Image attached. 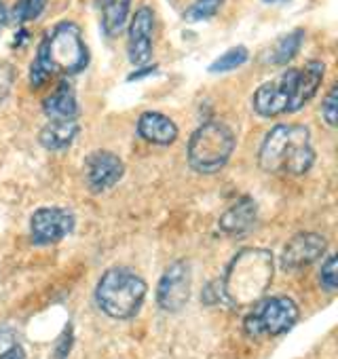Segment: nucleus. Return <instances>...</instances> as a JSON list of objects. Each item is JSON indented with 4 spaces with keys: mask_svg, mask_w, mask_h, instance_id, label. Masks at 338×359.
Wrapping results in <instances>:
<instances>
[{
    "mask_svg": "<svg viewBox=\"0 0 338 359\" xmlns=\"http://www.w3.org/2000/svg\"><path fill=\"white\" fill-rule=\"evenodd\" d=\"M89 66V49L83 41L81 28L74 22H60L43 36L36 57L30 66V87H45L51 76H72Z\"/></svg>",
    "mask_w": 338,
    "mask_h": 359,
    "instance_id": "obj_1",
    "label": "nucleus"
},
{
    "mask_svg": "<svg viewBox=\"0 0 338 359\" xmlns=\"http://www.w3.org/2000/svg\"><path fill=\"white\" fill-rule=\"evenodd\" d=\"M273 273L275 262L269 250L245 248L231 260L224 277L218 281L220 294L233 306H252L271 287Z\"/></svg>",
    "mask_w": 338,
    "mask_h": 359,
    "instance_id": "obj_2",
    "label": "nucleus"
},
{
    "mask_svg": "<svg viewBox=\"0 0 338 359\" xmlns=\"http://www.w3.org/2000/svg\"><path fill=\"white\" fill-rule=\"evenodd\" d=\"M315 163L311 131L302 123H279L262 140L258 165L266 173L304 175Z\"/></svg>",
    "mask_w": 338,
    "mask_h": 359,
    "instance_id": "obj_3",
    "label": "nucleus"
},
{
    "mask_svg": "<svg viewBox=\"0 0 338 359\" xmlns=\"http://www.w3.org/2000/svg\"><path fill=\"white\" fill-rule=\"evenodd\" d=\"M146 294L148 285L135 271L127 266H112L95 285V304L110 319L127 321L142 311Z\"/></svg>",
    "mask_w": 338,
    "mask_h": 359,
    "instance_id": "obj_4",
    "label": "nucleus"
},
{
    "mask_svg": "<svg viewBox=\"0 0 338 359\" xmlns=\"http://www.w3.org/2000/svg\"><path fill=\"white\" fill-rule=\"evenodd\" d=\"M237 146L235 133L229 125L220 121H210L197 127L189 140L187 156L193 171L201 175L218 173L227 167Z\"/></svg>",
    "mask_w": 338,
    "mask_h": 359,
    "instance_id": "obj_5",
    "label": "nucleus"
},
{
    "mask_svg": "<svg viewBox=\"0 0 338 359\" xmlns=\"http://www.w3.org/2000/svg\"><path fill=\"white\" fill-rule=\"evenodd\" d=\"M300 317L298 304L290 296H273L258 300L254 309L243 319V332L250 338L283 336L288 334Z\"/></svg>",
    "mask_w": 338,
    "mask_h": 359,
    "instance_id": "obj_6",
    "label": "nucleus"
},
{
    "mask_svg": "<svg viewBox=\"0 0 338 359\" xmlns=\"http://www.w3.org/2000/svg\"><path fill=\"white\" fill-rule=\"evenodd\" d=\"M193 290V269L189 260H176L169 264L156 285V304L165 313H180Z\"/></svg>",
    "mask_w": 338,
    "mask_h": 359,
    "instance_id": "obj_7",
    "label": "nucleus"
},
{
    "mask_svg": "<svg viewBox=\"0 0 338 359\" xmlns=\"http://www.w3.org/2000/svg\"><path fill=\"white\" fill-rule=\"evenodd\" d=\"M296 79H298V68H288L277 79L260 85L254 91V97H252L254 112L264 116V118H275L279 114L292 112Z\"/></svg>",
    "mask_w": 338,
    "mask_h": 359,
    "instance_id": "obj_8",
    "label": "nucleus"
},
{
    "mask_svg": "<svg viewBox=\"0 0 338 359\" xmlns=\"http://www.w3.org/2000/svg\"><path fill=\"white\" fill-rule=\"evenodd\" d=\"M74 224L68 208H39L30 218V239L34 245H55L74 231Z\"/></svg>",
    "mask_w": 338,
    "mask_h": 359,
    "instance_id": "obj_9",
    "label": "nucleus"
},
{
    "mask_svg": "<svg viewBox=\"0 0 338 359\" xmlns=\"http://www.w3.org/2000/svg\"><path fill=\"white\" fill-rule=\"evenodd\" d=\"M123 173L125 165L121 156L110 150H95L85 158V177L93 195H102L114 189L121 182Z\"/></svg>",
    "mask_w": 338,
    "mask_h": 359,
    "instance_id": "obj_10",
    "label": "nucleus"
},
{
    "mask_svg": "<svg viewBox=\"0 0 338 359\" xmlns=\"http://www.w3.org/2000/svg\"><path fill=\"white\" fill-rule=\"evenodd\" d=\"M152 36H154V11L144 5L133 13L127 28V57L135 68L150 64Z\"/></svg>",
    "mask_w": 338,
    "mask_h": 359,
    "instance_id": "obj_11",
    "label": "nucleus"
},
{
    "mask_svg": "<svg viewBox=\"0 0 338 359\" xmlns=\"http://www.w3.org/2000/svg\"><path fill=\"white\" fill-rule=\"evenodd\" d=\"M327 250V241L319 233H298L294 235L279 258V264L283 271H300L304 266H311L319 258H323Z\"/></svg>",
    "mask_w": 338,
    "mask_h": 359,
    "instance_id": "obj_12",
    "label": "nucleus"
},
{
    "mask_svg": "<svg viewBox=\"0 0 338 359\" xmlns=\"http://www.w3.org/2000/svg\"><path fill=\"white\" fill-rule=\"evenodd\" d=\"M135 127H137V135L154 146H172L180 133L178 125L161 112H144L137 118Z\"/></svg>",
    "mask_w": 338,
    "mask_h": 359,
    "instance_id": "obj_13",
    "label": "nucleus"
},
{
    "mask_svg": "<svg viewBox=\"0 0 338 359\" xmlns=\"http://www.w3.org/2000/svg\"><path fill=\"white\" fill-rule=\"evenodd\" d=\"M258 220V205L252 197H243L239 199L233 208H229L220 220H218V226L224 235H231V237H239V235H245L254 229Z\"/></svg>",
    "mask_w": 338,
    "mask_h": 359,
    "instance_id": "obj_14",
    "label": "nucleus"
},
{
    "mask_svg": "<svg viewBox=\"0 0 338 359\" xmlns=\"http://www.w3.org/2000/svg\"><path fill=\"white\" fill-rule=\"evenodd\" d=\"M323 74H325V64L319 60H311L298 70L296 91H294V100H292V112H298L300 108H304V104H309L315 97V93L319 91V87L323 83Z\"/></svg>",
    "mask_w": 338,
    "mask_h": 359,
    "instance_id": "obj_15",
    "label": "nucleus"
},
{
    "mask_svg": "<svg viewBox=\"0 0 338 359\" xmlns=\"http://www.w3.org/2000/svg\"><path fill=\"white\" fill-rule=\"evenodd\" d=\"M43 112L49 121H74L79 116V102L68 81H62L58 89L45 97Z\"/></svg>",
    "mask_w": 338,
    "mask_h": 359,
    "instance_id": "obj_16",
    "label": "nucleus"
},
{
    "mask_svg": "<svg viewBox=\"0 0 338 359\" xmlns=\"http://www.w3.org/2000/svg\"><path fill=\"white\" fill-rule=\"evenodd\" d=\"M79 135V123L76 121H49L41 133H39V142L43 148L47 150H66L72 146V142Z\"/></svg>",
    "mask_w": 338,
    "mask_h": 359,
    "instance_id": "obj_17",
    "label": "nucleus"
},
{
    "mask_svg": "<svg viewBox=\"0 0 338 359\" xmlns=\"http://www.w3.org/2000/svg\"><path fill=\"white\" fill-rule=\"evenodd\" d=\"M302 43H304V30H302V28H296V30L283 34V36L277 39L275 45L269 49L266 62L273 64V66H285V64H290V62L300 53Z\"/></svg>",
    "mask_w": 338,
    "mask_h": 359,
    "instance_id": "obj_18",
    "label": "nucleus"
},
{
    "mask_svg": "<svg viewBox=\"0 0 338 359\" xmlns=\"http://www.w3.org/2000/svg\"><path fill=\"white\" fill-rule=\"evenodd\" d=\"M131 0H104L102 5V30L106 36H119L127 24Z\"/></svg>",
    "mask_w": 338,
    "mask_h": 359,
    "instance_id": "obj_19",
    "label": "nucleus"
},
{
    "mask_svg": "<svg viewBox=\"0 0 338 359\" xmlns=\"http://www.w3.org/2000/svg\"><path fill=\"white\" fill-rule=\"evenodd\" d=\"M250 60V51L243 47V45H237L229 51H224L220 57H216L212 64H210V72L212 74H224V72H233L237 68H241L245 62Z\"/></svg>",
    "mask_w": 338,
    "mask_h": 359,
    "instance_id": "obj_20",
    "label": "nucleus"
},
{
    "mask_svg": "<svg viewBox=\"0 0 338 359\" xmlns=\"http://www.w3.org/2000/svg\"><path fill=\"white\" fill-rule=\"evenodd\" d=\"M47 0H15V5L9 11V18L15 24H28L43 15Z\"/></svg>",
    "mask_w": 338,
    "mask_h": 359,
    "instance_id": "obj_21",
    "label": "nucleus"
},
{
    "mask_svg": "<svg viewBox=\"0 0 338 359\" xmlns=\"http://www.w3.org/2000/svg\"><path fill=\"white\" fill-rule=\"evenodd\" d=\"M222 7V0H195V3L184 11V20L195 24V22H208L212 20Z\"/></svg>",
    "mask_w": 338,
    "mask_h": 359,
    "instance_id": "obj_22",
    "label": "nucleus"
},
{
    "mask_svg": "<svg viewBox=\"0 0 338 359\" xmlns=\"http://www.w3.org/2000/svg\"><path fill=\"white\" fill-rule=\"evenodd\" d=\"M319 285L327 292V294H334L336 287H338V258L336 254H330L321 269H319Z\"/></svg>",
    "mask_w": 338,
    "mask_h": 359,
    "instance_id": "obj_23",
    "label": "nucleus"
},
{
    "mask_svg": "<svg viewBox=\"0 0 338 359\" xmlns=\"http://www.w3.org/2000/svg\"><path fill=\"white\" fill-rule=\"evenodd\" d=\"M321 118L325 121L327 127H336V123H338V87L336 85L327 91V95L321 104Z\"/></svg>",
    "mask_w": 338,
    "mask_h": 359,
    "instance_id": "obj_24",
    "label": "nucleus"
},
{
    "mask_svg": "<svg viewBox=\"0 0 338 359\" xmlns=\"http://www.w3.org/2000/svg\"><path fill=\"white\" fill-rule=\"evenodd\" d=\"M13 85H15V66L9 62H0V106L11 95Z\"/></svg>",
    "mask_w": 338,
    "mask_h": 359,
    "instance_id": "obj_25",
    "label": "nucleus"
},
{
    "mask_svg": "<svg viewBox=\"0 0 338 359\" xmlns=\"http://www.w3.org/2000/svg\"><path fill=\"white\" fill-rule=\"evenodd\" d=\"M72 342H74V334H72V325H68L62 332V336L58 338L53 353H51V359H68V355L72 351Z\"/></svg>",
    "mask_w": 338,
    "mask_h": 359,
    "instance_id": "obj_26",
    "label": "nucleus"
},
{
    "mask_svg": "<svg viewBox=\"0 0 338 359\" xmlns=\"http://www.w3.org/2000/svg\"><path fill=\"white\" fill-rule=\"evenodd\" d=\"M15 342H18V334L11 327H0V353H5Z\"/></svg>",
    "mask_w": 338,
    "mask_h": 359,
    "instance_id": "obj_27",
    "label": "nucleus"
},
{
    "mask_svg": "<svg viewBox=\"0 0 338 359\" xmlns=\"http://www.w3.org/2000/svg\"><path fill=\"white\" fill-rule=\"evenodd\" d=\"M0 359H26V351H24V346L20 342H15L5 353H0Z\"/></svg>",
    "mask_w": 338,
    "mask_h": 359,
    "instance_id": "obj_28",
    "label": "nucleus"
},
{
    "mask_svg": "<svg viewBox=\"0 0 338 359\" xmlns=\"http://www.w3.org/2000/svg\"><path fill=\"white\" fill-rule=\"evenodd\" d=\"M7 20H9V11H7L3 0H0V30H3V26L7 24Z\"/></svg>",
    "mask_w": 338,
    "mask_h": 359,
    "instance_id": "obj_29",
    "label": "nucleus"
},
{
    "mask_svg": "<svg viewBox=\"0 0 338 359\" xmlns=\"http://www.w3.org/2000/svg\"><path fill=\"white\" fill-rule=\"evenodd\" d=\"M266 5H275V3H288V0H262Z\"/></svg>",
    "mask_w": 338,
    "mask_h": 359,
    "instance_id": "obj_30",
    "label": "nucleus"
},
{
    "mask_svg": "<svg viewBox=\"0 0 338 359\" xmlns=\"http://www.w3.org/2000/svg\"><path fill=\"white\" fill-rule=\"evenodd\" d=\"M222 3H224V0H222Z\"/></svg>",
    "mask_w": 338,
    "mask_h": 359,
    "instance_id": "obj_31",
    "label": "nucleus"
}]
</instances>
